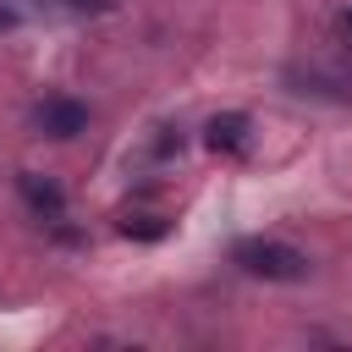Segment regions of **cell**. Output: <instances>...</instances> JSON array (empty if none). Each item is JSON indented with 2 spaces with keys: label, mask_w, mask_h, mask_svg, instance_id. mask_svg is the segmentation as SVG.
I'll return each instance as SVG.
<instances>
[{
  "label": "cell",
  "mask_w": 352,
  "mask_h": 352,
  "mask_svg": "<svg viewBox=\"0 0 352 352\" xmlns=\"http://www.w3.org/2000/svg\"><path fill=\"white\" fill-rule=\"evenodd\" d=\"M16 192H22V204H28L38 220H60V214H66V192H60L50 176H38V170H16Z\"/></svg>",
  "instance_id": "3"
},
{
  "label": "cell",
  "mask_w": 352,
  "mask_h": 352,
  "mask_svg": "<svg viewBox=\"0 0 352 352\" xmlns=\"http://www.w3.org/2000/svg\"><path fill=\"white\" fill-rule=\"evenodd\" d=\"M336 22H341V33H346V38H352V6H346V11H341V16H336Z\"/></svg>",
  "instance_id": "6"
},
{
  "label": "cell",
  "mask_w": 352,
  "mask_h": 352,
  "mask_svg": "<svg viewBox=\"0 0 352 352\" xmlns=\"http://www.w3.org/2000/svg\"><path fill=\"white\" fill-rule=\"evenodd\" d=\"M11 22H16V11H11V6H0V28H11Z\"/></svg>",
  "instance_id": "7"
},
{
  "label": "cell",
  "mask_w": 352,
  "mask_h": 352,
  "mask_svg": "<svg viewBox=\"0 0 352 352\" xmlns=\"http://www.w3.org/2000/svg\"><path fill=\"white\" fill-rule=\"evenodd\" d=\"M121 231H126V236H138V242H160V236L170 231V220H165V214H126V220H121Z\"/></svg>",
  "instance_id": "5"
},
{
  "label": "cell",
  "mask_w": 352,
  "mask_h": 352,
  "mask_svg": "<svg viewBox=\"0 0 352 352\" xmlns=\"http://www.w3.org/2000/svg\"><path fill=\"white\" fill-rule=\"evenodd\" d=\"M88 104L82 99H72V94H50V99H38L33 104V132L38 138H55V143H72V138H82L88 132Z\"/></svg>",
  "instance_id": "2"
},
{
  "label": "cell",
  "mask_w": 352,
  "mask_h": 352,
  "mask_svg": "<svg viewBox=\"0 0 352 352\" xmlns=\"http://www.w3.org/2000/svg\"><path fill=\"white\" fill-rule=\"evenodd\" d=\"M231 264L253 280H308V253L292 248V242H275V236H248L231 248Z\"/></svg>",
  "instance_id": "1"
},
{
  "label": "cell",
  "mask_w": 352,
  "mask_h": 352,
  "mask_svg": "<svg viewBox=\"0 0 352 352\" xmlns=\"http://www.w3.org/2000/svg\"><path fill=\"white\" fill-rule=\"evenodd\" d=\"M248 132H253V121H248L242 110H226V116H209L204 143H209L214 154H242V148H248Z\"/></svg>",
  "instance_id": "4"
}]
</instances>
